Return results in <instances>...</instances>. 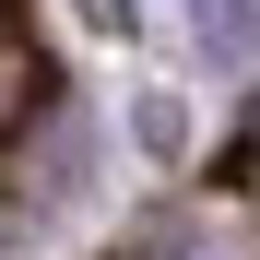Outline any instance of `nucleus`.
<instances>
[{
  "label": "nucleus",
  "instance_id": "nucleus-2",
  "mask_svg": "<svg viewBox=\"0 0 260 260\" xmlns=\"http://www.w3.org/2000/svg\"><path fill=\"white\" fill-rule=\"evenodd\" d=\"M118 260H237V248L213 237V225H189V213H166V225H154L142 248H118Z\"/></svg>",
  "mask_w": 260,
  "mask_h": 260
},
{
  "label": "nucleus",
  "instance_id": "nucleus-1",
  "mask_svg": "<svg viewBox=\"0 0 260 260\" xmlns=\"http://www.w3.org/2000/svg\"><path fill=\"white\" fill-rule=\"evenodd\" d=\"M36 107H48V48L0 12V154L24 142V118H36Z\"/></svg>",
  "mask_w": 260,
  "mask_h": 260
},
{
  "label": "nucleus",
  "instance_id": "nucleus-3",
  "mask_svg": "<svg viewBox=\"0 0 260 260\" xmlns=\"http://www.w3.org/2000/svg\"><path fill=\"white\" fill-rule=\"evenodd\" d=\"M201 48L213 59H248L260 48V0H201Z\"/></svg>",
  "mask_w": 260,
  "mask_h": 260
}]
</instances>
